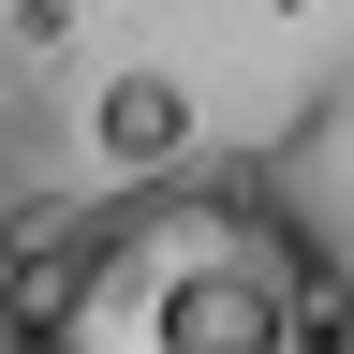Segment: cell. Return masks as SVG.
<instances>
[{
  "instance_id": "1",
  "label": "cell",
  "mask_w": 354,
  "mask_h": 354,
  "mask_svg": "<svg viewBox=\"0 0 354 354\" xmlns=\"http://www.w3.org/2000/svg\"><path fill=\"white\" fill-rule=\"evenodd\" d=\"M0 354H354V266L266 162H162L15 236Z\"/></svg>"
},
{
  "instance_id": "2",
  "label": "cell",
  "mask_w": 354,
  "mask_h": 354,
  "mask_svg": "<svg viewBox=\"0 0 354 354\" xmlns=\"http://www.w3.org/2000/svg\"><path fill=\"white\" fill-rule=\"evenodd\" d=\"M88 148H104L118 177L192 162V88H177V74H104V88H88Z\"/></svg>"
},
{
  "instance_id": "3",
  "label": "cell",
  "mask_w": 354,
  "mask_h": 354,
  "mask_svg": "<svg viewBox=\"0 0 354 354\" xmlns=\"http://www.w3.org/2000/svg\"><path fill=\"white\" fill-rule=\"evenodd\" d=\"M30 221H44V148H30V74L0 59V266H15Z\"/></svg>"
}]
</instances>
